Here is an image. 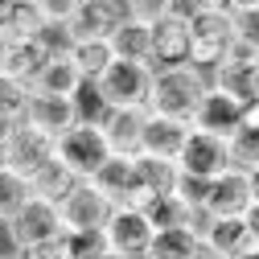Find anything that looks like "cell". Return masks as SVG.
<instances>
[{
	"label": "cell",
	"mask_w": 259,
	"mask_h": 259,
	"mask_svg": "<svg viewBox=\"0 0 259 259\" xmlns=\"http://www.w3.org/2000/svg\"><path fill=\"white\" fill-rule=\"evenodd\" d=\"M99 127L111 144V152L136 156L144 144V123H148V107H99Z\"/></svg>",
	"instance_id": "13"
},
{
	"label": "cell",
	"mask_w": 259,
	"mask_h": 259,
	"mask_svg": "<svg viewBox=\"0 0 259 259\" xmlns=\"http://www.w3.org/2000/svg\"><path fill=\"white\" fill-rule=\"evenodd\" d=\"M5 235H9V247L29 251V247H41V243L62 239V235H66V222H62L58 202H46V198L33 193V198L25 202V210L13 222H5Z\"/></svg>",
	"instance_id": "5"
},
{
	"label": "cell",
	"mask_w": 259,
	"mask_h": 259,
	"mask_svg": "<svg viewBox=\"0 0 259 259\" xmlns=\"http://www.w3.org/2000/svg\"><path fill=\"white\" fill-rule=\"evenodd\" d=\"M0 29L9 33V41H37L50 21L37 9V0H5L0 5Z\"/></svg>",
	"instance_id": "19"
},
{
	"label": "cell",
	"mask_w": 259,
	"mask_h": 259,
	"mask_svg": "<svg viewBox=\"0 0 259 259\" xmlns=\"http://www.w3.org/2000/svg\"><path fill=\"white\" fill-rule=\"evenodd\" d=\"M136 173H140V189H144V206L152 198L177 193V181H181L177 160H160V156H148V152H136Z\"/></svg>",
	"instance_id": "21"
},
{
	"label": "cell",
	"mask_w": 259,
	"mask_h": 259,
	"mask_svg": "<svg viewBox=\"0 0 259 259\" xmlns=\"http://www.w3.org/2000/svg\"><path fill=\"white\" fill-rule=\"evenodd\" d=\"M0 169H5V148H0Z\"/></svg>",
	"instance_id": "47"
},
{
	"label": "cell",
	"mask_w": 259,
	"mask_h": 259,
	"mask_svg": "<svg viewBox=\"0 0 259 259\" xmlns=\"http://www.w3.org/2000/svg\"><path fill=\"white\" fill-rule=\"evenodd\" d=\"M58 160H62L74 177H82V181H91L95 173H99L107 160H111V144H107V136H103L99 119H95V115H82L70 132L58 140Z\"/></svg>",
	"instance_id": "4"
},
{
	"label": "cell",
	"mask_w": 259,
	"mask_h": 259,
	"mask_svg": "<svg viewBox=\"0 0 259 259\" xmlns=\"http://www.w3.org/2000/svg\"><path fill=\"white\" fill-rule=\"evenodd\" d=\"M247 222L255 226V235H259V206H251V210H247Z\"/></svg>",
	"instance_id": "45"
},
{
	"label": "cell",
	"mask_w": 259,
	"mask_h": 259,
	"mask_svg": "<svg viewBox=\"0 0 259 259\" xmlns=\"http://www.w3.org/2000/svg\"><path fill=\"white\" fill-rule=\"evenodd\" d=\"M243 9H259V0H231V13H243Z\"/></svg>",
	"instance_id": "43"
},
{
	"label": "cell",
	"mask_w": 259,
	"mask_h": 259,
	"mask_svg": "<svg viewBox=\"0 0 259 259\" xmlns=\"http://www.w3.org/2000/svg\"><path fill=\"white\" fill-rule=\"evenodd\" d=\"M29 259H74V255H70V243H66V235H62V239H54V243L29 247Z\"/></svg>",
	"instance_id": "37"
},
{
	"label": "cell",
	"mask_w": 259,
	"mask_h": 259,
	"mask_svg": "<svg viewBox=\"0 0 259 259\" xmlns=\"http://www.w3.org/2000/svg\"><path fill=\"white\" fill-rule=\"evenodd\" d=\"M103 259H123V255H115V251H107V255H103Z\"/></svg>",
	"instance_id": "46"
},
{
	"label": "cell",
	"mask_w": 259,
	"mask_h": 259,
	"mask_svg": "<svg viewBox=\"0 0 259 259\" xmlns=\"http://www.w3.org/2000/svg\"><path fill=\"white\" fill-rule=\"evenodd\" d=\"M29 95H33V87H25L13 74L0 70V123H25Z\"/></svg>",
	"instance_id": "29"
},
{
	"label": "cell",
	"mask_w": 259,
	"mask_h": 259,
	"mask_svg": "<svg viewBox=\"0 0 259 259\" xmlns=\"http://www.w3.org/2000/svg\"><path fill=\"white\" fill-rule=\"evenodd\" d=\"M144 214L152 218V226L156 231H177V226H193L198 231V210H189L177 193H165V198H152L148 206H144Z\"/></svg>",
	"instance_id": "25"
},
{
	"label": "cell",
	"mask_w": 259,
	"mask_h": 259,
	"mask_svg": "<svg viewBox=\"0 0 259 259\" xmlns=\"http://www.w3.org/2000/svg\"><path fill=\"white\" fill-rule=\"evenodd\" d=\"M243 107H247V103H239L235 95H226L222 87L210 82V91L202 95L198 111H193V127H198V132H214V136H222V140H231V136L239 132V123H243Z\"/></svg>",
	"instance_id": "14"
},
{
	"label": "cell",
	"mask_w": 259,
	"mask_h": 259,
	"mask_svg": "<svg viewBox=\"0 0 259 259\" xmlns=\"http://www.w3.org/2000/svg\"><path fill=\"white\" fill-rule=\"evenodd\" d=\"M78 119H82V107H78V99H70V95H41V91L29 95L25 123H29V127H37V132L62 140Z\"/></svg>",
	"instance_id": "12"
},
{
	"label": "cell",
	"mask_w": 259,
	"mask_h": 259,
	"mask_svg": "<svg viewBox=\"0 0 259 259\" xmlns=\"http://www.w3.org/2000/svg\"><path fill=\"white\" fill-rule=\"evenodd\" d=\"M70 58H74V66L82 70L87 87H95V82L107 74V66L115 62V46L107 37H87V41H74L70 46Z\"/></svg>",
	"instance_id": "24"
},
{
	"label": "cell",
	"mask_w": 259,
	"mask_h": 259,
	"mask_svg": "<svg viewBox=\"0 0 259 259\" xmlns=\"http://www.w3.org/2000/svg\"><path fill=\"white\" fill-rule=\"evenodd\" d=\"M148 62H152V70L185 66L189 62V9L152 25V58Z\"/></svg>",
	"instance_id": "15"
},
{
	"label": "cell",
	"mask_w": 259,
	"mask_h": 259,
	"mask_svg": "<svg viewBox=\"0 0 259 259\" xmlns=\"http://www.w3.org/2000/svg\"><path fill=\"white\" fill-rule=\"evenodd\" d=\"M91 185L99 189L111 206H140L144 210V189H140V173H136V156L111 152V160L91 177Z\"/></svg>",
	"instance_id": "11"
},
{
	"label": "cell",
	"mask_w": 259,
	"mask_h": 259,
	"mask_svg": "<svg viewBox=\"0 0 259 259\" xmlns=\"http://www.w3.org/2000/svg\"><path fill=\"white\" fill-rule=\"evenodd\" d=\"M103 235H107V243H111L115 255H123V259H148L152 239H156V226H152V218L140 206H115L111 218H107V226H103Z\"/></svg>",
	"instance_id": "7"
},
{
	"label": "cell",
	"mask_w": 259,
	"mask_h": 259,
	"mask_svg": "<svg viewBox=\"0 0 259 259\" xmlns=\"http://www.w3.org/2000/svg\"><path fill=\"white\" fill-rule=\"evenodd\" d=\"M29 198H33V185H29L21 173H13V169H0V226L13 222L25 210Z\"/></svg>",
	"instance_id": "28"
},
{
	"label": "cell",
	"mask_w": 259,
	"mask_h": 259,
	"mask_svg": "<svg viewBox=\"0 0 259 259\" xmlns=\"http://www.w3.org/2000/svg\"><path fill=\"white\" fill-rule=\"evenodd\" d=\"M46 62H50V50L41 46V37H37V41H13L9 54H5V62H0V70L13 74V78L25 82V87H33Z\"/></svg>",
	"instance_id": "22"
},
{
	"label": "cell",
	"mask_w": 259,
	"mask_h": 259,
	"mask_svg": "<svg viewBox=\"0 0 259 259\" xmlns=\"http://www.w3.org/2000/svg\"><path fill=\"white\" fill-rule=\"evenodd\" d=\"M255 202H251V181L243 169H226L222 177L210 181V193H206V210L202 218H239L247 214Z\"/></svg>",
	"instance_id": "16"
},
{
	"label": "cell",
	"mask_w": 259,
	"mask_h": 259,
	"mask_svg": "<svg viewBox=\"0 0 259 259\" xmlns=\"http://www.w3.org/2000/svg\"><path fill=\"white\" fill-rule=\"evenodd\" d=\"M0 5H5V0H0Z\"/></svg>",
	"instance_id": "48"
},
{
	"label": "cell",
	"mask_w": 259,
	"mask_h": 259,
	"mask_svg": "<svg viewBox=\"0 0 259 259\" xmlns=\"http://www.w3.org/2000/svg\"><path fill=\"white\" fill-rule=\"evenodd\" d=\"M111 46H115V58H127V62H148L152 58V29L127 17L115 33H111Z\"/></svg>",
	"instance_id": "26"
},
{
	"label": "cell",
	"mask_w": 259,
	"mask_h": 259,
	"mask_svg": "<svg viewBox=\"0 0 259 259\" xmlns=\"http://www.w3.org/2000/svg\"><path fill=\"white\" fill-rule=\"evenodd\" d=\"M177 165H181V173H189V177L214 181V177H222L226 169H235L231 140H222V136H214V132H198V127H193V136H189V144H185V152H181Z\"/></svg>",
	"instance_id": "9"
},
{
	"label": "cell",
	"mask_w": 259,
	"mask_h": 259,
	"mask_svg": "<svg viewBox=\"0 0 259 259\" xmlns=\"http://www.w3.org/2000/svg\"><path fill=\"white\" fill-rule=\"evenodd\" d=\"M0 259H29V251H21V247H0Z\"/></svg>",
	"instance_id": "42"
},
{
	"label": "cell",
	"mask_w": 259,
	"mask_h": 259,
	"mask_svg": "<svg viewBox=\"0 0 259 259\" xmlns=\"http://www.w3.org/2000/svg\"><path fill=\"white\" fill-rule=\"evenodd\" d=\"M210 82L222 87L226 95H235L239 103H259V62H251V66L222 62L218 70H210Z\"/></svg>",
	"instance_id": "23"
},
{
	"label": "cell",
	"mask_w": 259,
	"mask_h": 259,
	"mask_svg": "<svg viewBox=\"0 0 259 259\" xmlns=\"http://www.w3.org/2000/svg\"><path fill=\"white\" fill-rule=\"evenodd\" d=\"M206 91H210V74L206 70L189 66V62H185V66H165V70H156V78H152L148 111L193 123V111H198V103H202Z\"/></svg>",
	"instance_id": "1"
},
{
	"label": "cell",
	"mask_w": 259,
	"mask_h": 259,
	"mask_svg": "<svg viewBox=\"0 0 259 259\" xmlns=\"http://www.w3.org/2000/svg\"><path fill=\"white\" fill-rule=\"evenodd\" d=\"M189 136H193V123H189V119H173V115H156V111H148L140 152L160 156V160H181Z\"/></svg>",
	"instance_id": "17"
},
{
	"label": "cell",
	"mask_w": 259,
	"mask_h": 259,
	"mask_svg": "<svg viewBox=\"0 0 259 259\" xmlns=\"http://www.w3.org/2000/svg\"><path fill=\"white\" fill-rule=\"evenodd\" d=\"M58 210H62V222H66V235H82V231H103L115 206L91 181H78L66 198H62Z\"/></svg>",
	"instance_id": "10"
},
{
	"label": "cell",
	"mask_w": 259,
	"mask_h": 259,
	"mask_svg": "<svg viewBox=\"0 0 259 259\" xmlns=\"http://www.w3.org/2000/svg\"><path fill=\"white\" fill-rule=\"evenodd\" d=\"M78 181H82V177H74L66 165H62V160H54L46 173L33 177V193H37V198H46V202H58V206H62V198H66Z\"/></svg>",
	"instance_id": "30"
},
{
	"label": "cell",
	"mask_w": 259,
	"mask_h": 259,
	"mask_svg": "<svg viewBox=\"0 0 259 259\" xmlns=\"http://www.w3.org/2000/svg\"><path fill=\"white\" fill-rule=\"evenodd\" d=\"M235 46V13H202L189 9V66L218 70Z\"/></svg>",
	"instance_id": "3"
},
{
	"label": "cell",
	"mask_w": 259,
	"mask_h": 259,
	"mask_svg": "<svg viewBox=\"0 0 259 259\" xmlns=\"http://www.w3.org/2000/svg\"><path fill=\"white\" fill-rule=\"evenodd\" d=\"M189 259H226V255H222V251H218V247H210V243H206V239H202V243H198V247H193V255H189Z\"/></svg>",
	"instance_id": "40"
},
{
	"label": "cell",
	"mask_w": 259,
	"mask_h": 259,
	"mask_svg": "<svg viewBox=\"0 0 259 259\" xmlns=\"http://www.w3.org/2000/svg\"><path fill=\"white\" fill-rule=\"evenodd\" d=\"M54 160H58V140L37 132V127H29V123H17L13 136L5 140V169L21 173L29 185H33V177L46 173Z\"/></svg>",
	"instance_id": "6"
},
{
	"label": "cell",
	"mask_w": 259,
	"mask_h": 259,
	"mask_svg": "<svg viewBox=\"0 0 259 259\" xmlns=\"http://www.w3.org/2000/svg\"><path fill=\"white\" fill-rule=\"evenodd\" d=\"M152 62H127V58H115L107 74L91 87V95L99 99V107H148L152 99Z\"/></svg>",
	"instance_id": "2"
},
{
	"label": "cell",
	"mask_w": 259,
	"mask_h": 259,
	"mask_svg": "<svg viewBox=\"0 0 259 259\" xmlns=\"http://www.w3.org/2000/svg\"><path fill=\"white\" fill-rule=\"evenodd\" d=\"M206 193H210V181H202V177H189V173H181V181H177V198L189 206V210H206Z\"/></svg>",
	"instance_id": "34"
},
{
	"label": "cell",
	"mask_w": 259,
	"mask_h": 259,
	"mask_svg": "<svg viewBox=\"0 0 259 259\" xmlns=\"http://www.w3.org/2000/svg\"><path fill=\"white\" fill-rule=\"evenodd\" d=\"M37 9L46 13V21H50V25H70V21H74V13L82 9V0H37Z\"/></svg>",
	"instance_id": "36"
},
{
	"label": "cell",
	"mask_w": 259,
	"mask_h": 259,
	"mask_svg": "<svg viewBox=\"0 0 259 259\" xmlns=\"http://www.w3.org/2000/svg\"><path fill=\"white\" fill-rule=\"evenodd\" d=\"M123 21H127L123 0H82V9L70 21V33H74V41H87V37H107L111 41V33Z\"/></svg>",
	"instance_id": "18"
},
{
	"label": "cell",
	"mask_w": 259,
	"mask_h": 259,
	"mask_svg": "<svg viewBox=\"0 0 259 259\" xmlns=\"http://www.w3.org/2000/svg\"><path fill=\"white\" fill-rule=\"evenodd\" d=\"M247 181H251V202L259 206V165H255V169H247Z\"/></svg>",
	"instance_id": "41"
},
{
	"label": "cell",
	"mask_w": 259,
	"mask_h": 259,
	"mask_svg": "<svg viewBox=\"0 0 259 259\" xmlns=\"http://www.w3.org/2000/svg\"><path fill=\"white\" fill-rule=\"evenodd\" d=\"M239 127L259 136V103H247V107H243V123H239Z\"/></svg>",
	"instance_id": "38"
},
{
	"label": "cell",
	"mask_w": 259,
	"mask_h": 259,
	"mask_svg": "<svg viewBox=\"0 0 259 259\" xmlns=\"http://www.w3.org/2000/svg\"><path fill=\"white\" fill-rule=\"evenodd\" d=\"M198 235L218 247L226 259H259V235L247 222V214L239 218H198Z\"/></svg>",
	"instance_id": "8"
},
{
	"label": "cell",
	"mask_w": 259,
	"mask_h": 259,
	"mask_svg": "<svg viewBox=\"0 0 259 259\" xmlns=\"http://www.w3.org/2000/svg\"><path fill=\"white\" fill-rule=\"evenodd\" d=\"M123 13L132 17V21H140V25H156V21H165V17H173V13H181V0H123Z\"/></svg>",
	"instance_id": "31"
},
{
	"label": "cell",
	"mask_w": 259,
	"mask_h": 259,
	"mask_svg": "<svg viewBox=\"0 0 259 259\" xmlns=\"http://www.w3.org/2000/svg\"><path fill=\"white\" fill-rule=\"evenodd\" d=\"M235 41H243V46H251L259 54V9L235 13Z\"/></svg>",
	"instance_id": "35"
},
{
	"label": "cell",
	"mask_w": 259,
	"mask_h": 259,
	"mask_svg": "<svg viewBox=\"0 0 259 259\" xmlns=\"http://www.w3.org/2000/svg\"><path fill=\"white\" fill-rule=\"evenodd\" d=\"M189 9H202V13H231V0H189Z\"/></svg>",
	"instance_id": "39"
},
{
	"label": "cell",
	"mask_w": 259,
	"mask_h": 259,
	"mask_svg": "<svg viewBox=\"0 0 259 259\" xmlns=\"http://www.w3.org/2000/svg\"><path fill=\"white\" fill-rule=\"evenodd\" d=\"M9 46H13V41H9V33H5V29H0V62H5V54H9Z\"/></svg>",
	"instance_id": "44"
},
{
	"label": "cell",
	"mask_w": 259,
	"mask_h": 259,
	"mask_svg": "<svg viewBox=\"0 0 259 259\" xmlns=\"http://www.w3.org/2000/svg\"><path fill=\"white\" fill-rule=\"evenodd\" d=\"M198 243H202V235L193 231V226H177V231H156L148 259H189Z\"/></svg>",
	"instance_id": "27"
},
{
	"label": "cell",
	"mask_w": 259,
	"mask_h": 259,
	"mask_svg": "<svg viewBox=\"0 0 259 259\" xmlns=\"http://www.w3.org/2000/svg\"><path fill=\"white\" fill-rule=\"evenodd\" d=\"M231 160H235V169H243V173L255 169L259 165V136L239 127V132L231 136Z\"/></svg>",
	"instance_id": "33"
},
{
	"label": "cell",
	"mask_w": 259,
	"mask_h": 259,
	"mask_svg": "<svg viewBox=\"0 0 259 259\" xmlns=\"http://www.w3.org/2000/svg\"><path fill=\"white\" fill-rule=\"evenodd\" d=\"M33 91H41V95H70V99H78V95L87 91V78H82V70L74 66L70 54H50V62L41 66Z\"/></svg>",
	"instance_id": "20"
},
{
	"label": "cell",
	"mask_w": 259,
	"mask_h": 259,
	"mask_svg": "<svg viewBox=\"0 0 259 259\" xmlns=\"http://www.w3.org/2000/svg\"><path fill=\"white\" fill-rule=\"evenodd\" d=\"M66 243H70V255H74V259H103V255L111 251V243H107V235H103V231L66 235Z\"/></svg>",
	"instance_id": "32"
}]
</instances>
